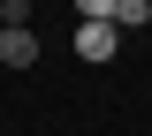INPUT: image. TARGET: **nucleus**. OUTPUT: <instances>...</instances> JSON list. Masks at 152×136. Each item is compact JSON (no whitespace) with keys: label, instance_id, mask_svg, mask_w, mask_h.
Returning a JSON list of instances; mask_svg holds the SVG:
<instances>
[{"label":"nucleus","instance_id":"obj_1","mask_svg":"<svg viewBox=\"0 0 152 136\" xmlns=\"http://www.w3.org/2000/svg\"><path fill=\"white\" fill-rule=\"evenodd\" d=\"M76 53L84 60H114L122 53V30H114V23H76Z\"/></svg>","mask_w":152,"mask_h":136},{"label":"nucleus","instance_id":"obj_2","mask_svg":"<svg viewBox=\"0 0 152 136\" xmlns=\"http://www.w3.org/2000/svg\"><path fill=\"white\" fill-rule=\"evenodd\" d=\"M0 60H8V68H31V60H38V38H31V30H0Z\"/></svg>","mask_w":152,"mask_h":136},{"label":"nucleus","instance_id":"obj_3","mask_svg":"<svg viewBox=\"0 0 152 136\" xmlns=\"http://www.w3.org/2000/svg\"><path fill=\"white\" fill-rule=\"evenodd\" d=\"M152 23V0H114V30H145Z\"/></svg>","mask_w":152,"mask_h":136},{"label":"nucleus","instance_id":"obj_4","mask_svg":"<svg viewBox=\"0 0 152 136\" xmlns=\"http://www.w3.org/2000/svg\"><path fill=\"white\" fill-rule=\"evenodd\" d=\"M76 23H114V0H76Z\"/></svg>","mask_w":152,"mask_h":136},{"label":"nucleus","instance_id":"obj_5","mask_svg":"<svg viewBox=\"0 0 152 136\" xmlns=\"http://www.w3.org/2000/svg\"><path fill=\"white\" fill-rule=\"evenodd\" d=\"M0 30H8V15H0Z\"/></svg>","mask_w":152,"mask_h":136}]
</instances>
